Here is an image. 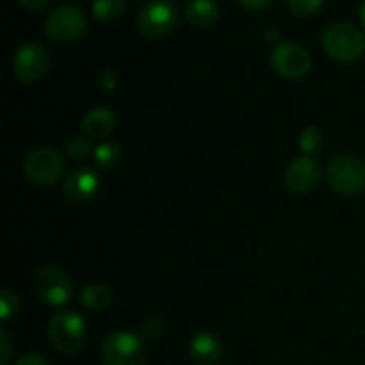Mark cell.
I'll return each mask as SVG.
<instances>
[{"instance_id": "obj_1", "label": "cell", "mask_w": 365, "mask_h": 365, "mask_svg": "<svg viewBox=\"0 0 365 365\" xmlns=\"http://www.w3.org/2000/svg\"><path fill=\"white\" fill-rule=\"evenodd\" d=\"M323 48L331 59L355 63L365 53V34L348 21H335L323 32Z\"/></svg>"}, {"instance_id": "obj_2", "label": "cell", "mask_w": 365, "mask_h": 365, "mask_svg": "<svg viewBox=\"0 0 365 365\" xmlns=\"http://www.w3.org/2000/svg\"><path fill=\"white\" fill-rule=\"evenodd\" d=\"M327 178L330 187L339 195H359L365 189V163L359 157L342 153L330 160Z\"/></svg>"}, {"instance_id": "obj_3", "label": "cell", "mask_w": 365, "mask_h": 365, "mask_svg": "<svg viewBox=\"0 0 365 365\" xmlns=\"http://www.w3.org/2000/svg\"><path fill=\"white\" fill-rule=\"evenodd\" d=\"M138 32L146 39L170 34L178 24V9L171 0H150L138 14Z\"/></svg>"}, {"instance_id": "obj_4", "label": "cell", "mask_w": 365, "mask_h": 365, "mask_svg": "<svg viewBox=\"0 0 365 365\" xmlns=\"http://www.w3.org/2000/svg\"><path fill=\"white\" fill-rule=\"evenodd\" d=\"M48 337L53 348L63 355H75L84 346L86 321L77 312H61L50 319Z\"/></svg>"}, {"instance_id": "obj_5", "label": "cell", "mask_w": 365, "mask_h": 365, "mask_svg": "<svg viewBox=\"0 0 365 365\" xmlns=\"http://www.w3.org/2000/svg\"><path fill=\"white\" fill-rule=\"evenodd\" d=\"M100 359L103 365H145V344L130 331H114L102 342Z\"/></svg>"}, {"instance_id": "obj_6", "label": "cell", "mask_w": 365, "mask_h": 365, "mask_svg": "<svg viewBox=\"0 0 365 365\" xmlns=\"http://www.w3.org/2000/svg\"><path fill=\"white\" fill-rule=\"evenodd\" d=\"M86 27H88V18L84 11L73 4H64L50 13L45 31L50 41L57 45H66L81 38Z\"/></svg>"}, {"instance_id": "obj_7", "label": "cell", "mask_w": 365, "mask_h": 365, "mask_svg": "<svg viewBox=\"0 0 365 365\" xmlns=\"http://www.w3.org/2000/svg\"><path fill=\"white\" fill-rule=\"evenodd\" d=\"M271 64L278 75L289 81H298L310 73L312 57L298 43L282 41L271 52Z\"/></svg>"}, {"instance_id": "obj_8", "label": "cell", "mask_w": 365, "mask_h": 365, "mask_svg": "<svg viewBox=\"0 0 365 365\" xmlns=\"http://www.w3.org/2000/svg\"><path fill=\"white\" fill-rule=\"evenodd\" d=\"M64 170V160L59 152L52 148H38L27 153L24 160V173L32 184L52 185Z\"/></svg>"}, {"instance_id": "obj_9", "label": "cell", "mask_w": 365, "mask_h": 365, "mask_svg": "<svg viewBox=\"0 0 365 365\" xmlns=\"http://www.w3.org/2000/svg\"><path fill=\"white\" fill-rule=\"evenodd\" d=\"M34 291L46 305L61 307L70 302L73 294L71 280L59 267H43L34 277Z\"/></svg>"}, {"instance_id": "obj_10", "label": "cell", "mask_w": 365, "mask_h": 365, "mask_svg": "<svg viewBox=\"0 0 365 365\" xmlns=\"http://www.w3.org/2000/svg\"><path fill=\"white\" fill-rule=\"evenodd\" d=\"M48 53L36 43H25L16 50L13 59V70L18 81L32 84L43 78L48 70Z\"/></svg>"}, {"instance_id": "obj_11", "label": "cell", "mask_w": 365, "mask_h": 365, "mask_svg": "<svg viewBox=\"0 0 365 365\" xmlns=\"http://www.w3.org/2000/svg\"><path fill=\"white\" fill-rule=\"evenodd\" d=\"M321 178H323V170H321L319 163L310 155H302L292 160L284 175L287 189H291L292 192H299V195L314 191L321 184Z\"/></svg>"}, {"instance_id": "obj_12", "label": "cell", "mask_w": 365, "mask_h": 365, "mask_svg": "<svg viewBox=\"0 0 365 365\" xmlns=\"http://www.w3.org/2000/svg\"><path fill=\"white\" fill-rule=\"evenodd\" d=\"M100 177L95 170L89 168H78L73 173H70L64 180L63 192L70 202L86 203L98 192Z\"/></svg>"}, {"instance_id": "obj_13", "label": "cell", "mask_w": 365, "mask_h": 365, "mask_svg": "<svg viewBox=\"0 0 365 365\" xmlns=\"http://www.w3.org/2000/svg\"><path fill=\"white\" fill-rule=\"evenodd\" d=\"M189 360L195 365H217L223 356V346L216 335L200 331L189 342Z\"/></svg>"}, {"instance_id": "obj_14", "label": "cell", "mask_w": 365, "mask_h": 365, "mask_svg": "<svg viewBox=\"0 0 365 365\" xmlns=\"http://www.w3.org/2000/svg\"><path fill=\"white\" fill-rule=\"evenodd\" d=\"M116 127V114L109 107H95L82 118V130L89 139H106Z\"/></svg>"}, {"instance_id": "obj_15", "label": "cell", "mask_w": 365, "mask_h": 365, "mask_svg": "<svg viewBox=\"0 0 365 365\" xmlns=\"http://www.w3.org/2000/svg\"><path fill=\"white\" fill-rule=\"evenodd\" d=\"M185 18L195 27H212L220 18V9L212 0H191L185 7Z\"/></svg>"}, {"instance_id": "obj_16", "label": "cell", "mask_w": 365, "mask_h": 365, "mask_svg": "<svg viewBox=\"0 0 365 365\" xmlns=\"http://www.w3.org/2000/svg\"><path fill=\"white\" fill-rule=\"evenodd\" d=\"M110 299H113V294H110L109 287L103 284H91L82 289L81 292V303L93 312L106 310L110 305Z\"/></svg>"}, {"instance_id": "obj_17", "label": "cell", "mask_w": 365, "mask_h": 365, "mask_svg": "<svg viewBox=\"0 0 365 365\" xmlns=\"http://www.w3.org/2000/svg\"><path fill=\"white\" fill-rule=\"evenodd\" d=\"M121 157V146L116 141H103L95 148V166L98 170H110Z\"/></svg>"}, {"instance_id": "obj_18", "label": "cell", "mask_w": 365, "mask_h": 365, "mask_svg": "<svg viewBox=\"0 0 365 365\" xmlns=\"http://www.w3.org/2000/svg\"><path fill=\"white\" fill-rule=\"evenodd\" d=\"M123 11L125 0H95L93 2V13H95L96 20L103 21V24L116 21L123 14Z\"/></svg>"}, {"instance_id": "obj_19", "label": "cell", "mask_w": 365, "mask_h": 365, "mask_svg": "<svg viewBox=\"0 0 365 365\" xmlns=\"http://www.w3.org/2000/svg\"><path fill=\"white\" fill-rule=\"evenodd\" d=\"M298 146L305 155H312L323 146V134L316 127L303 128L298 135Z\"/></svg>"}, {"instance_id": "obj_20", "label": "cell", "mask_w": 365, "mask_h": 365, "mask_svg": "<svg viewBox=\"0 0 365 365\" xmlns=\"http://www.w3.org/2000/svg\"><path fill=\"white\" fill-rule=\"evenodd\" d=\"M287 4L296 16H310L323 7L324 0H287Z\"/></svg>"}, {"instance_id": "obj_21", "label": "cell", "mask_w": 365, "mask_h": 365, "mask_svg": "<svg viewBox=\"0 0 365 365\" xmlns=\"http://www.w3.org/2000/svg\"><path fill=\"white\" fill-rule=\"evenodd\" d=\"M18 310V296L14 292L4 289L0 292V319L7 321L11 316H14Z\"/></svg>"}, {"instance_id": "obj_22", "label": "cell", "mask_w": 365, "mask_h": 365, "mask_svg": "<svg viewBox=\"0 0 365 365\" xmlns=\"http://www.w3.org/2000/svg\"><path fill=\"white\" fill-rule=\"evenodd\" d=\"M66 152L71 159H84L91 153V143L86 138H75L66 145Z\"/></svg>"}, {"instance_id": "obj_23", "label": "cell", "mask_w": 365, "mask_h": 365, "mask_svg": "<svg viewBox=\"0 0 365 365\" xmlns=\"http://www.w3.org/2000/svg\"><path fill=\"white\" fill-rule=\"evenodd\" d=\"M141 330H143V335H145L146 339H159L164 331L163 319L157 316L150 317V319H146L145 323H143Z\"/></svg>"}, {"instance_id": "obj_24", "label": "cell", "mask_w": 365, "mask_h": 365, "mask_svg": "<svg viewBox=\"0 0 365 365\" xmlns=\"http://www.w3.org/2000/svg\"><path fill=\"white\" fill-rule=\"evenodd\" d=\"M11 339L6 330H0V365H7L11 359Z\"/></svg>"}, {"instance_id": "obj_25", "label": "cell", "mask_w": 365, "mask_h": 365, "mask_svg": "<svg viewBox=\"0 0 365 365\" xmlns=\"http://www.w3.org/2000/svg\"><path fill=\"white\" fill-rule=\"evenodd\" d=\"M14 365H50V362L39 353H27V355H21Z\"/></svg>"}, {"instance_id": "obj_26", "label": "cell", "mask_w": 365, "mask_h": 365, "mask_svg": "<svg viewBox=\"0 0 365 365\" xmlns=\"http://www.w3.org/2000/svg\"><path fill=\"white\" fill-rule=\"evenodd\" d=\"M116 73H114L110 68H106V70L102 71V75H100V84H102L103 89H107V91H113L114 88H116Z\"/></svg>"}, {"instance_id": "obj_27", "label": "cell", "mask_w": 365, "mask_h": 365, "mask_svg": "<svg viewBox=\"0 0 365 365\" xmlns=\"http://www.w3.org/2000/svg\"><path fill=\"white\" fill-rule=\"evenodd\" d=\"M237 4L248 11H262L269 7L273 0H237Z\"/></svg>"}, {"instance_id": "obj_28", "label": "cell", "mask_w": 365, "mask_h": 365, "mask_svg": "<svg viewBox=\"0 0 365 365\" xmlns=\"http://www.w3.org/2000/svg\"><path fill=\"white\" fill-rule=\"evenodd\" d=\"M18 2L27 11H41L48 4V0H18Z\"/></svg>"}, {"instance_id": "obj_29", "label": "cell", "mask_w": 365, "mask_h": 365, "mask_svg": "<svg viewBox=\"0 0 365 365\" xmlns=\"http://www.w3.org/2000/svg\"><path fill=\"white\" fill-rule=\"evenodd\" d=\"M266 39H267V41H271V43L280 41V31H278L277 27H269L266 31Z\"/></svg>"}, {"instance_id": "obj_30", "label": "cell", "mask_w": 365, "mask_h": 365, "mask_svg": "<svg viewBox=\"0 0 365 365\" xmlns=\"http://www.w3.org/2000/svg\"><path fill=\"white\" fill-rule=\"evenodd\" d=\"M360 21H362V25L365 29V2L362 4V7H360Z\"/></svg>"}]
</instances>
